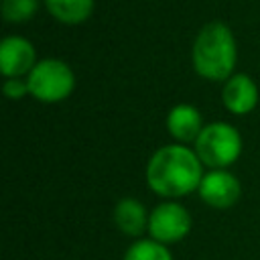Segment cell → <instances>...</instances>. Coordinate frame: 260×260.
Segmentation results:
<instances>
[{"mask_svg":"<svg viewBox=\"0 0 260 260\" xmlns=\"http://www.w3.org/2000/svg\"><path fill=\"white\" fill-rule=\"evenodd\" d=\"M201 179V160L197 152L181 144L158 148L146 165L148 187L160 197H183L199 189Z\"/></svg>","mask_w":260,"mask_h":260,"instance_id":"1","label":"cell"},{"mask_svg":"<svg viewBox=\"0 0 260 260\" xmlns=\"http://www.w3.org/2000/svg\"><path fill=\"white\" fill-rule=\"evenodd\" d=\"M236 65V41L223 22H209L201 28L193 45L195 71L211 81L228 79Z\"/></svg>","mask_w":260,"mask_h":260,"instance_id":"2","label":"cell"},{"mask_svg":"<svg viewBox=\"0 0 260 260\" xmlns=\"http://www.w3.org/2000/svg\"><path fill=\"white\" fill-rule=\"evenodd\" d=\"M195 152L203 165L211 169H225L236 162L242 152L240 132L232 124L213 122L199 132L195 140Z\"/></svg>","mask_w":260,"mask_h":260,"instance_id":"3","label":"cell"},{"mask_svg":"<svg viewBox=\"0 0 260 260\" xmlns=\"http://www.w3.org/2000/svg\"><path fill=\"white\" fill-rule=\"evenodd\" d=\"M26 83L32 98L45 104H55L65 100L73 91L75 77L67 63L59 59H45L32 67Z\"/></svg>","mask_w":260,"mask_h":260,"instance_id":"4","label":"cell"},{"mask_svg":"<svg viewBox=\"0 0 260 260\" xmlns=\"http://www.w3.org/2000/svg\"><path fill=\"white\" fill-rule=\"evenodd\" d=\"M189 230H191V215L183 205L175 201L156 205L148 215V232L152 240L160 244L179 242L189 234Z\"/></svg>","mask_w":260,"mask_h":260,"instance_id":"5","label":"cell"},{"mask_svg":"<svg viewBox=\"0 0 260 260\" xmlns=\"http://www.w3.org/2000/svg\"><path fill=\"white\" fill-rule=\"evenodd\" d=\"M197 191L207 205H211L215 209H228L240 199L242 187H240V181L236 179V175H232L223 169H213L211 173L203 175Z\"/></svg>","mask_w":260,"mask_h":260,"instance_id":"6","label":"cell"},{"mask_svg":"<svg viewBox=\"0 0 260 260\" xmlns=\"http://www.w3.org/2000/svg\"><path fill=\"white\" fill-rule=\"evenodd\" d=\"M35 47L22 37H8L0 45V69L10 77L30 73L35 67Z\"/></svg>","mask_w":260,"mask_h":260,"instance_id":"7","label":"cell"},{"mask_svg":"<svg viewBox=\"0 0 260 260\" xmlns=\"http://www.w3.org/2000/svg\"><path fill=\"white\" fill-rule=\"evenodd\" d=\"M221 100L232 114H248L258 104V87L244 73L232 75L223 85Z\"/></svg>","mask_w":260,"mask_h":260,"instance_id":"8","label":"cell"},{"mask_svg":"<svg viewBox=\"0 0 260 260\" xmlns=\"http://www.w3.org/2000/svg\"><path fill=\"white\" fill-rule=\"evenodd\" d=\"M167 128L171 132V136L177 138L179 142L197 140L199 132L203 130L201 116H199L197 108H193L189 104H179V106H175L169 112V116H167Z\"/></svg>","mask_w":260,"mask_h":260,"instance_id":"9","label":"cell"},{"mask_svg":"<svg viewBox=\"0 0 260 260\" xmlns=\"http://www.w3.org/2000/svg\"><path fill=\"white\" fill-rule=\"evenodd\" d=\"M114 221H116L118 230L126 236H140L148 228V217H146L144 205L132 197L118 201V205L114 209Z\"/></svg>","mask_w":260,"mask_h":260,"instance_id":"10","label":"cell"},{"mask_svg":"<svg viewBox=\"0 0 260 260\" xmlns=\"http://www.w3.org/2000/svg\"><path fill=\"white\" fill-rule=\"evenodd\" d=\"M49 12L65 24H79L93 12V0H45Z\"/></svg>","mask_w":260,"mask_h":260,"instance_id":"11","label":"cell"},{"mask_svg":"<svg viewBox=\"0 0 260 260\" xmlns=\"http://www.w3.org/2000/svg\"><path fill=\"white\" fill-rule=\"evenodd\" d=\"M124 260H173V258L171 252L165 248V244L156 240H140L126 250Z\"/></svg>","mask_w":260,"mask_h":260,"instance_id":"12","label":"cell"},{"mask_svg":"<svg viewBox=\"0 0 260 260\" xmlns=\"http://www.w3.org/2000/svg\"><path fill=\"white\" fill-rule=\"evenodd\" d=\"M37 12V0H4L2 14L8 22H24Z\"/></svg>","mask_w":260,"mask_h":260,"instance_id":"13","label":"cell"},{"mask_svg":"<svg viewBox=\"0 0 260 260\" xmlns=\"http://www.w3.org/2000/svg\"><path fill=\"white\" fill-rule=\"evenodd\" d=\"M4 93L10 100H20V98H24L28 93V83L26 81H20L18 77H10L4 83Z\"/></svg>","mask_w":260,"mask_h":260,"instance_id":"14","label":"cell"}]
</instances>
